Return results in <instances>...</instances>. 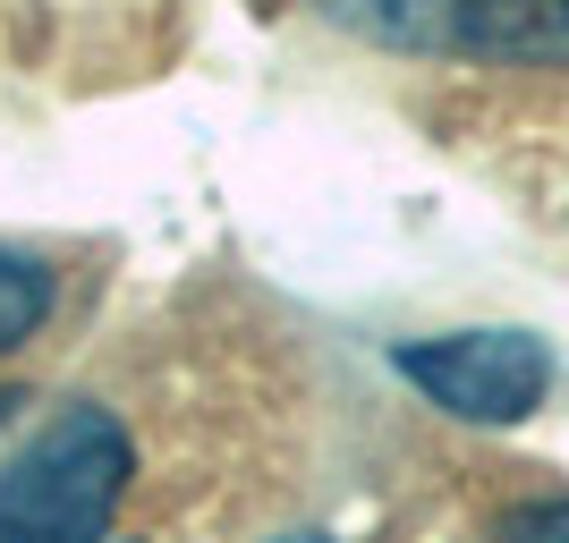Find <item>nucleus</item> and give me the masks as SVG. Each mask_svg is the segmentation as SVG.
I'll return each instance as SVG.
<instances>
[{
    "label": "nucleus",
    "mask_w": 569,
    "mask_h": 543,
    "mask_svg": "<svg viewBox=\"0 0 569 543\" xmlns=\"http://www.w3.org/2000/svg\"><path fill=\"white\" fill-rule=\"evenodd\" d=\"M137 484V433L77 400L0 467V543H102Z\"/></svg>",
    "instance_id": "nucleus-1"
},
{
    "label": "nucleus",
    "mask_w": 569,
    "mask_h": 543,
    "mask_svg": "<svg viewBox=\"0 0 569 543\" xmlns=\"http://www.w3.org/2000/svg\"><path fill=\"white\" fill-rule=\"evenodd\" d=\"M315 18L391 60L569 69V0H315Z\"/></svg>",
    "instance_id": "nucleus-2"
},
{
    "label": "nucleus",
    "mask_w": 569,
    "mask_h": 543,
    "mask_svg": "<svg viewBox=\"0 0 569 543\" xmlns=\"http://www.w3.org/2000/svg\"><path fill=\"white\" fill-rule=\"evenodd\" d=\"M391 365H400V382L417 400H433L442 416H459V425H527L552 391V349L536 331H510V323L400 340Z\"/></svg>",
    "instance_id": "nucleus-3"
},
{
    "label": "nucleus",
    "mask_w": 569,
    "mask_h": 543,
    "mask_svg": "<svg viewBox=\"0 0 569 543\" xmlns=\"http://www.w3.org/2000/svg\"><path fill=\"white\" fill-rule=\"evenodd\" d=\"M51 314H60V272L26 247H0V356H18Z\"/></svg>",
    "instance_id": "nucleus-4"
},
{
    "label": "nucleus",
    "mask_w": 569,
    "mask_h": 543,
    "mask_svg": "<svg viewBox=\"0 0 569 543\" xmlns=\"http://www.w3.org/2000/svg\"><path fill=\"white\" fill-rule=\"evenodd\" d=\"M493 543H569V501H519L510 519L493 526Z\"/></svg>",
    "instance_id": "nucleus-5"
},
{
    "label": "nucleus",
    "mask_w": 569,
    "mask_h": 543,
    "mask_svg": "<svg viewBox=\"0 0 569 543\" xmlns=\"http://www.w3.org/2000/svg\"><path fill=\"white\" fill-rule=\"evenodd\" d=\"M281 543H332V535H315V526H307V535H281Z\"/></svg>",
    "instance_id": "nucleus-6"
},
{
    "label": "nucleus",
    "mask_w": 569,
    "mask_h": 543,
    "mask_svg": "<svg viewBox=\"0 0 569 543\" xmlns=\"http://www.w3.org/2000/svg\"><path fill=\"white\" fill-rule=\"evenodd\" d=\"M9 408H18V391H0V425H9Z\"/></svg>",
    "instance_id": "nucleus-7"
}]
</instances>
